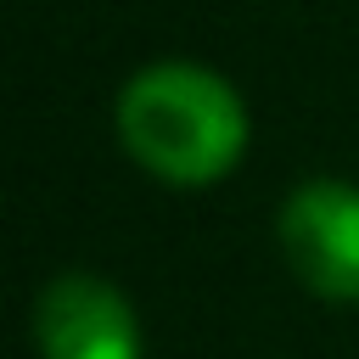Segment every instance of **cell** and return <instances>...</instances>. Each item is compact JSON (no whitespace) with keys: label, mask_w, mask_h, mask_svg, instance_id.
I'll list each match as a JSON object with an SVG mask.
<instances>
[{"label":"cell","mask_w":359,"mask_h":359,"mask_svg":"<svg viewBox=\"0 0 359 359\" xmlns=\"http://www.w3.org/2000/svg\"><path fill=\"white\" fill-rule=\"evenodd\" d=\"M280 252L320 297L359 303V191L342 180H309L280 208Z\"/></svg>","instance_id":"2"},{"label":"cell","mask_w":359,"mask_h":359,"mask_svg":"<svg viewBox=\"0 0 359 359\" xmlns=\"http://www.w3.org/2000/svg\"><path fill=\"white\" fill-rule=\"evenodd\" d=\"M39 359H140V325L118 286L73 269L34 297Z\"/></svg>","instance_id":"3"},{"label":"cell","mask_w":359,"mask_h":359,"mask_svg":"<svg viewBox=\"0 0 359 359\" xmlns=\"http://www.w3.org/2000/svg\"><path fill=\"white\" fill-rule=\"evenodd\" d=\"M118 140L168 185H213L247 146V107L230 79L196 62H157L123 84Z\"/></svg>","instance_id":"1"}]
</instances>
